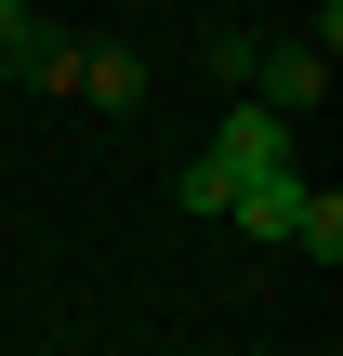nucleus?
Instances as JSON below:
<instances>
[{
    "mask_svg": "<svg viewBox=\"0 0 343 356\" xmlns=\"http://www.w3.org/2000/svg\"><path fill=\"white\" fill-rule=\"evenodd\" d=\"M317 92H330V40H251V106L304 119Z\"/></svg>",
    "mask_w": 343,
    "mask_h": 356,
    "instance_id": "obj_1",
    "label": "nucleus"
},
{
    "mask_svg": "<svg viewBox=\"0 0 343 356\" xmlns=\"http://www.w3.org/2000/svg\"><path fill=\"white\" fill-rule=\"evenodd\" d=\"M304 198H317V185H304V172L278 159V172H251V185L225 198V225H238V238H264V251H291V225H304Z\"/></svg>",
    "mask_w": 343,
    "mask_h": 356,
    "instance_id": "obj_2",
    "label": "nucleus"
},
{
    "mask_svg": "<svg viewBox=\"0 0 343 356\" xmlns=\"http://www.w3.org/2000/svg\"><path fill=\"white\" fill-rule=\"evenodd\" d=\"M212 159H225V172L251 185V172H278V159H291V119H278V106H238V119L212 132Z\"/></svg>",
    "mask_w": 343,
    "mask_h": 356,
    "instance_id": "obj_3",
    "label": "nucleus"
},
{
    "mask_svg": "<svg viewBox=\"0 0 343 356\" xmlns=\"http://www.w3.org/2000/svg\"><path fill=\"white\" fill-rule=\"evenodd\" d=\"M66 92H79V106H145V53H119V40L93 53V40H79V79H66Z\"/></svg>",
    "mask_w": 343,
    "mask_h": 356,
    "instance_id": "obj_4",
    "label": "nucleus"
},
{
    "mask_svg": "<svg viewBox=\"0 0 343 356\" xmlns=\"http://www.w3.org/2000/svg\"><path fill=\"white\" fill-rule=\"evenodd\" d=\"M172 198H185L198 225H225V198H238V172H225V159H185V185H172Z\"/></svg>",
    "mask_w": 343,
    "mask_h": 356,
    "instance_id": "obj_5",
    "label": "nucleus"
},
{
    "mask_svg": "<svg viewBox=\"0 0 343 356\" xmlns=\"http://www.w3.org/2000/svg\"><path fill=\"white\" fill-rule=\"evenodd\" d=\"M291 251H317V264H330V251H343V198H330V185L304 198V225H291Z\"/></svg>",
    "mask_w": 343,
    "mask_h": 356,
    "instance_id": "obj_6",
    "label": "nucleus"
},
{
    "mask_svg": "<svg viewBox=\"0 0 343 356\" xmlns=\"http://www.w3.org/2000/svg\"><path fill=\"white\" fill-rule=\"evenodd\" d=\"M26 40H40V13H26V0H0V79L26 66Z\"/></svg>",
    "mask_w": 343,
    "mask_h": 356,
    "instance_id": "obj_7",
    "label": "nucleus"
}]
</instances>
